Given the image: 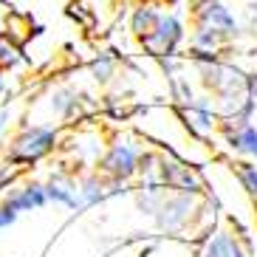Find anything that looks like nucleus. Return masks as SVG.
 <instances>
[{
	"mask_svg": "<svg viewBox=\"0 0 257 257\" xmlns=\"http://www.w3.org/2000/svg\"><path fill=\"white\" fill-rule=\"evenodd\" d=\"M9 96V79L3 74H0V105H3V99Z\"/></svg>",
	"mask_w": 257,
	"mask_h": 257,
	"instance_id": "412c9836",
	"label": "nucleus"
},
{
	"mask_svg": "<svg viewBox=\"0 0 257 257\" xmlns=\"http://www.w3.org/2000/svg\"><path fill=\"white\" fill-rule=\"evenodd\" d=\"M9 121H12V102H3V105H0V136H3V130L9 127Z\"/></svg>",
	"mask_w": 257,
	"mask_h": 257,
	"instance_id": "aec40b11",
	"label": "nucleus"
},
{
	"mask_svg": "<svg viewBox=\"0 0 257 257\" xmlns=\"http://www.w3.org/2000/svg\"><path fill=\"white\" fill-rule=\"evenodd\" d=\"M201 257H254V243L249 234H234L229 229H212L204 237Z\"/></svg>",
	"mask_w": 257,
	"mask_h": 257,
	"instance_id": "0eeeda50",
	"label": "nucleus"
},
{
	"mask_svg": "<svg viewBox=\"0 0 257 257\" xmlns=\"http://www.w3.org/2000/svg\"><path fill=\"white\" fill-rule=\"evenodd\" d=\"M223 139H226L229 150L234 156H243V159L257 161V127L254 124H243V127H232V130H220Z\"/></svg>",
	"mask_w": 257,
	"mask_h": 257,
	"instance_id": "f8f14e48",
	"label": "nucleus"
},
{
	"mask_svg": "<svg viewBox=\"0 0 257 257\" xmlns=\"http://www.w3.org/2000/svg\"><path fill=\"white\" fill-rule=\"evenodd\" d=\"M91 74L96 82H110V76L116 74V60L107 54H99L96 60L91 62Z\"/></svg>",
	"mask_w": 257,
	"mask_h": 257,
	"instance_id": "a211bd4d",
	"label": "nucleus"
},
{
	"mask_svg": "<svg viewBox=\"0 0 257 257\" xmlns=\"http://www.w3.org/2000/svg\"><path fill=\"white\" fill-rule=\"evenodd\" d=\"M124 187H127L124 181H113V178H107V175H102L99 170H96V173L82 175V178H79L82 206H85V209H91V206L105 204L107 198H113V195H119V192H124Z\"/></svg>",
	"mask_w": 257,
	"mask_h": 257,
	"instance_id": "1a4fd4ad",
	"label": "nucleus"
},
{
	"mask_svg": "<svg viewBox=\"0 0 257 257\" xmlns=\"http://www.w3.org/2000/svg\"><path fill=\"white\" fill-rule=\"evenodd\" d=\"M181 119L187 124L189 136L195 139H209L215 130H220V113L212 96H195L189 105L181 107Z\"/></svg>",
	"mask_w": 257,
	"mask_h": 257,
	"instance_id": "423d86ee",
	"label": "nucleus"
},
{
	"mask_svg": "<svg viewBox=\"0 0 257 257\" xmlns=\"http://www.w3.org/2000/svg\"><path fill=\"white\" fill-rule=\"evenodd\" d=\"M184 40V23L178 15H161L159 26L153 29V34L142 37V48L150 51V57H175L178 46Z\"/></svg>",
	"mask_w": 257,
	"mask_h": 257,
	"instance_id": "39448f33",
	"label": "nucleus"
},
{
	"mask_svg": "<svg viewBox=\"0 0 257 257\" xmlns=\"http://www.w3.org/2000/svg\"><path fill=\"white\" fill-rule=\"evenodd\" d=\"M46 192H48V204L65 206L71 212H82V192H79V178L71 175L68 170H54L46 181Z\"/></svg>",
	"mask_w": 257,
	"mask_h": 257,
	"instance_id": "6e6552de",
	"label": "nucleus"
},
{
	"mask_svg": "<svg viewBox=\"0 0 257 257\" xmlns=\"http://www.w3.org/2000/svg\"><path fill=\"white\" fill-rule=\"evenodd\" d=\"M3 201H9L20 212H34V209L48 206V192H46V184L43 181H23V184H15V187L9 189Z\"/></svg>",
	"mask_w": 257,
	"mask_h": 257,
	"instance_id": "9b49d317",
	"label": "nucleus"
},
{
	"mask_svg": "<svg viewBox=\"0 0 257 257\" xmlns=\"http://www.w3.org/2000/svg\"><path fill=\"white\" fill-rule=\"evenodd\" d=\"M161 187L173 192H192L204 195L206 192V178L198 173L195 164H189L173 150H161Z\"/></svg>",
	"mask_w": 257,
	"mask_h": 257,
	"instance_id": "20e7f679",
	"label": "nucleus"
},
{
	"mask_svg": "<svg viewBox=\"0 0 257 257\" xmlns=\"http://www.w3.org/2000/svg\"><path fill=\"white\" fill-rule=\"evenodd\" d=\"M204 195H192V192H173V189H167L164 201H161L159 212L153 215L156 220V226L167 234H181L187 232L195 218L201 215V206H204Z\"/></svg>",
	"mask_w": 257,
	"mask_h": 257,
	"instance_id": "f03ea898",
	"label": "nucleus"
},
{
	"mask_svg": "<svg viewBox=\"0 0 257 257\" xmlns=\"http://www.w3.org/2000/svg\"><path fill=\"white\" fill-rule=\"evenodd\" d=\"M51 110L62 119H71V116L79 110V93L71 91V88H62V91L51 93Z\"/></svg>",
	"mask_w": 257,
	"mask_h": 257,
	"instance_id": "dca6fc26",
	"label": "nucleus"
},
{
	"mask_svg": "<svg viewBox=\"0 0 257 257\" xmlns=\"http://www.w3.org/2000/svg\"><path fill=\"white\" fill-rule=\"evenodd\" d=\"M226 40L229 37H223L220 31H215V29H209V26H198L195 31H192V51H201V54H218L220 48L226 46Z\"/></svg>",
	"mask_w": 257,
	"mask_h": 257,
	"instance_id": "2eb2a0df",
	"label": "nucleus"
},
{
	"mask_svg": "<svg viewBox=\"0 0 257 257\" xmlns=\"http://www.w3.org/2000/svg\"><path fill=\"white\" fill-rule=\"evenodd\" d=\"M60 144V133L54 124H26L6 150V161L17 167H29L51 156Z\"/></svg>",
	"mask_w": 257,
	"mask_h": 257,
	"instance_id": "f257e3e1",
	"label": "nucleus"
},
{
	"mask_svg": "<svg viewBox=\"0 0 257 257\" xmlns=\"http://www.w3.org/2000/svg\"><path fill=\"white\" fill-rule=\"evenodd\" d=\"M20 62H23L20 46L15 43V37H9V31H0V71H12Z\"/></svg>",
	"mask_w": 257,
	"mask_h": 257,
	"instance_id": "f3484780",
	"label": "nucleus"
},
{
	"mask_svg": "<svg viewBox=\"0 0 257 257\" xmlns=\"http://www.w3.org/2000/svg\"><path fill=\"white\" fill-rule=\"evenodd\" d=\"M17 218H20V209H15L9 201H0V232H3V229H9Z\"/></svg>",
	"mask_w": 257,
	"mask_h": 257,
	"instance_id": "6ab92c4d",
	"label": "nucleus"
},
{
	"mask_svg": "<svg viewBox=\"0 0 257 257\" xmlns=\"http://www.w3.org/2000/svg\"><path fill=\"white\" fill-rule=\"evenodd\" d=\"M161 20V12L153 3H142V6L133 12V17H130V29H133V34H136L139 40L147 37V34H153V29L159 26Z\"/></svg>",
	"mask_w": 257,
	"mask_h": 257,
	"instance_id": "ddd939ff",
	"label": "nucleus"
},
{
	"mask_svg": "<svg viewBox=\"0 0 257 257\" xmlns=\"http://www.w3.org/2000/svg\"><path fill=\"white\" fill-rule=\"evenodd\" d=\"M144 144H139L136 136H119L99 159V173L113 178V181H124L130 184L139 175V161L144 156Z\"/></svg>",
	"mask_w": 257,
	"mask_h": 257,
	"instance_id": "7ed1b4c3",
	"label": "nucleus"
},
{
	"mask_svg": "<svg viewBox=\"0 0 257 257\" xmlns=\"http://www.w3.org/2000/svg\"><path fill=\"white\" fill-rule=\"evenodd\" d=\"M232 175L237 178L240 189L257 204V161L251 159H237L232 161Z\"/></svg>",
	"mask_w": 257,
	"mask_h": 257,
	"instance_id": "4468645a",
	"label": "nucleus"
},
{
	"mask_svg": "<svg viewBox=\"0 0 257 257\" xmlns=\"http://www.w3.org/2000/svg\"><path fill=\"white\" fill-rule=\"evenodd\" d=\"M195 20H198V26H209V29L220 31L229 40L237 34V20H234V15L220 0H201L195 6Z\"/></svg>",
	"mask_w": 257,
	"mask_h": 257,
	"instance_id": "9d476101",
	"label": "nucleus"
}]
</instances>
